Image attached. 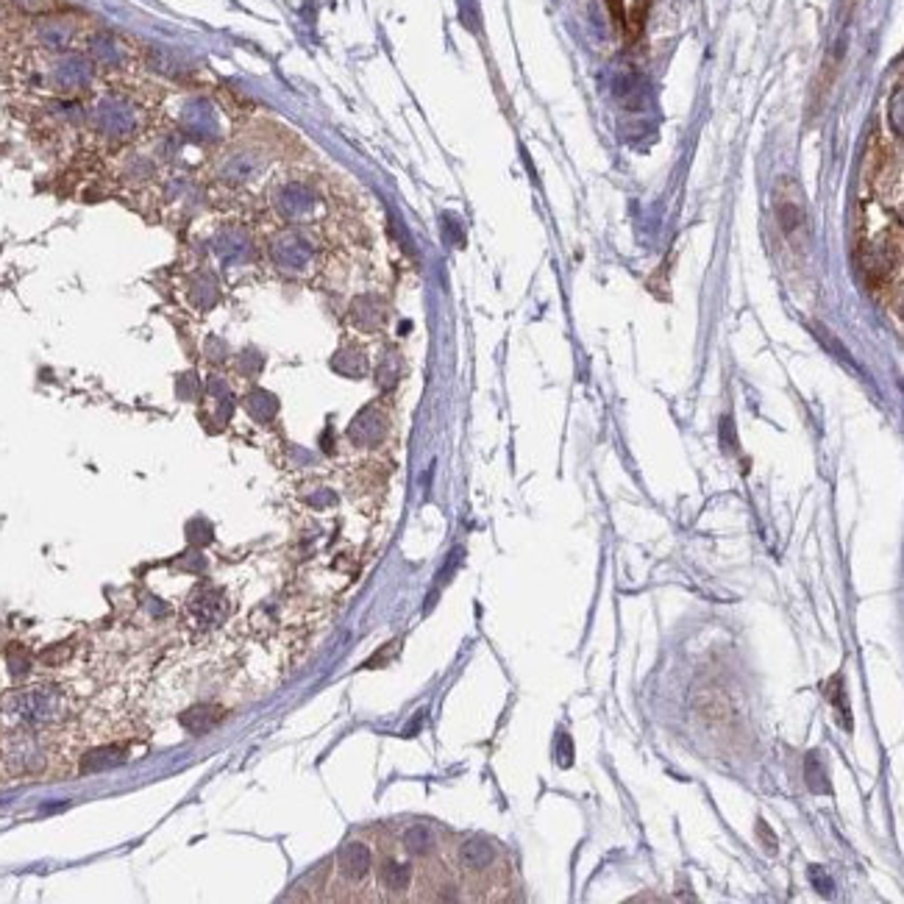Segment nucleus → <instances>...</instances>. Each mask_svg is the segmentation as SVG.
Wrapping results in <instances>:
<instances>
[{"mask_svg":"<svg viewBox=\"0 0 904 904\" xmlns=\"http://www.w3.org/2000/svg\"><path fill=\"white\" fill-rule=\"evenodd\" d=\"M67 716V699L61 688L37 685V688L11 690L0 699V724L6 729H42L59 724Z\"/></svg>","mask_w":904,"mask_h":904,"instance_id":"nucleus-2","label":"nucleus"},{"mask_svg":"<svg viewBox=\"0 0 904 904\" xmlns=\"http://www.w3.org/2000/svg\"><path fill=\"white\" fill-rule=\"evenodd\" d=\"M48 744L39 729H3L0 735V760L14 777H33L48 766Z\"/></svg>","mask_w":904,"mask_h":904,"instance_id":"nucleus-3","label":"nucleus"},{"mask_svg":"<svg viewBox=\"0 0 904 904\" xmlns=\"http://www.w3.org/2000/svg\"><path fill=\"white\" fill-rule=\"evenodd\" d=\"M902 150L872 139L855 206V254L868 289L902 309Z\"/></svg>","mask_w":904,"mask_h":904,"instance_id":"nucleus-1","label":"nucleus"},{"mask_svg":"<svg viewBox=\"0 0 904 904\" xmlns=\"http://www.w3.org/2000/svg\"><path fill=\"white\" fill-rule=\"evenodd\" d=\"M612 3V14L621 22L627 31L638 33L640 22H643V11H646V0H610Z\"/></svg>","mask_w":904,"mask_h":904,"instance_id":"nucleus-8","label":"nucleus"},{"mask_svg":"<svg viewBox=\"0 0 904 904\" xmlns=\"http://www.w3.org/2000/svg\"><path fill=\"white\" fill-rule=\"evenodd\" d=\"M187 612L189 621H193L195 627H215V623H220L223 616H226V601L220 599L217 590L204 588L189 599Z\"/></svg>","mask_w":904,"mask_h":904,"instance_id":"nucleus-5","label":"nucleus"},{"mask_svg":"<svg viewBox=\"0 0 904 904\" xmlns=\"http://www.w3.org/2000/svg\"><path fill=\"white\" fill-rule=\"evenodd\" d=\"M128 760V751L122 749V746H98V749L87 751V755L81 757V766H78V772L81 774H100V772H111V768L122 766V763Z\"/></svg>","mask_w":904,"mask_h":904,"instance_id":"nucleus-6","label":"nucleus"},{"mask_svg":"<svg viewBox=\"0 0 904 904\" xmlns=\"http://www.w3.org/2000/svg\"><path fill=\"white\" fill-rule=\"evenodd\" d=\"M337 868H340V874L348 880V883H362V880H367L373 872L371 846L360 844V841H348V844L340 849Z\"/></svg>","mask_w":904,"mask_h":904,"instance_id":"nucleus-4","label":"nucleus"},{"mask_svg":"<svg viewBox=\"0 0 904 904\" xmlns=\"http://www.w3.org/2000/svg\"><path fill=\"white\" fill-rule=\"evenodd\" d=\"M217 721H220V710L215 705H195L193 710H187L181 716V727L193 735L209 733Z\"/></svg>","mask_w":904,"mask_h":904,"instance_id":"nucleus-7","label":"nucleus"}]
</instances>
